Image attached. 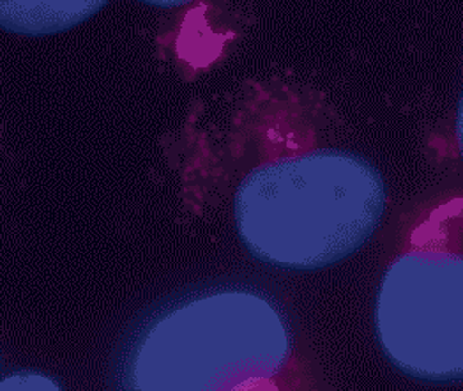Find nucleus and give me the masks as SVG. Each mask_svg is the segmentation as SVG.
Returning a JSON list of instances; mask_svg holds the SVG:
<instances>
[{
    "label": "nucleus",
    "instance_id": "obj_6",
    "mask_svg": "<svg viewBox=\"0 0 463 391\" xmlns=\"http://www.w3.org/2000/svg\"><path fill=\"white\" fill-rule=\"evenodd\" d=\"M455 137H457V146L460 151V157L463 161V94L460 98V105L457 110V120H455Z\"/></svg>",
    "mask_w": 463,
    "mask_h": 391
},
{
    "label": "nucleus",
    "instance_id": "obj_7",
    "mask_svg": "<svg viewBox=\"0 0 463 391\" xmlns=\"http://www.w3.org/2000/svg\"><path fill=\"white\" fill-rule=\"evenodd\" d=\"M138 2H144V4L155 5V7H161V9H175V7L192 4L194 0H138Z\"/></svg>",
    "mask_w": 463,
    "mask_h": 391
},
{
    "label": "nucleus",
    "instance_id": "obj_1",
    "mask_svg": "<svg viewBox=\"0 0 463 391\" xmlns=\"http://www.w3.org/2000/svg\"><path fill=\"white\" fill-rule=\"evenodd\" d=\"M386 204L384 179L366 157L313 149L253 168L237 186L233 220L241 243L260 262L315 272L361 250Z\"/></svg>",
    "mask_w": 463,
    "mask_h": 391
},
{
    "label": "nucleus",
    "instance_id": "obj_4",
    "mask_svg": "<svg viewBox=\"0 0 463 391\" xmlns=\"http://www.w3.org/2000/svg\"><path fill=\"white\" fill-rule=\"evenodd\" d=\"M109 0H0V29L27 38L75 29L98 14Z\"/></svg>",
    "mask_w": 463,
    "mask_h": 391
},
{
    "label": "nucleus",
    "instance_id": "obj_5",
    "mask_svg": "<svg viewBox=\"0 0 463 391\" xmlns=\"http://www.w3.org/2000/svg\"><path fill=\"white\" fill-rule=\"evenodd\" d=\"M0 390H59L53 379L39 372H16L0 383Z\"/></svg>",
    "mask_w": 463,
    "mask_h": 391
},
{
    "label": "nucleus",
    "instance_id": "obj_2",
    "mask_svg": "<svg viewBox=\"0 0 463 391\" xmlns=\"http://www.w3.org/2000/svg\"><path fill=\"white\" fill-rule=\"evenodd\" d=\"M292 352L279 310L250 291H218L161 315L137 344L129 385L140 391L253 388Z\"/></svg>",
    "mask_w": 463,
    "mask_h": 391
},
{
    "label": "nucleus",
    "instance_id": "obj_3",
    "mask_svg": "<svg viewBox=\"0 0 463 391\" xmlns=\"http://www.w3.org/2000/svg\"><path fill=\"white\" fill-rule=\"evenodd\" d=\"M375 333L402 374L423 383L463 381V196L433 207L387 266Z\"/></svg>",
    "mask_w": 463,
    "mask_h": 391
}]
</instances>
